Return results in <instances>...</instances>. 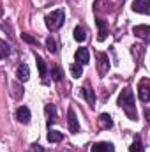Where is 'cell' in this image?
<instances>
[{"instance_id":"ac0fdd59","label":"cell","mask_w":150,"mask_h":152,"mask_svg":"<svg viewBox=\"0 0 150 152\" xmlns=\"http://www.w3.org/2000/svg\"><path fill=\"white\" fill-rule=\"evenodd\" d=\"M129 152H145V147H143V143H141L140 136H136V138H134L133 145L129 147Z\"/></svg>"},{"instance_id":"5bb4252c","label":"cell","mask_w":150,"mask_h":152,"mask_svg":"<svg viewBox=\"0 0 150 152\" xmlns=\"http://www.w3.org/2000/svg\"><path fill=\"white\" fill-rule=\"evenodd\" d=\"M97 122H99V129H111L113 127V118L110 113H101Z\"/></svg>"},{"instance_id":"44dd1931","label":"cell","mask_w":150,"mask_h":152,"mask_svg":"<svg viewBox=\"0 0 150 152\" xmlns=\"http://www.w3.org/2000/svg\"><path fill=\"white\" fill-rule=\"evenodd\" d=\"M69 71H71V76H73V78H79V76H83V66H79V64H71Z\"/></svg>"},{"instance_id":"4fadbf2b","label":"cell","mask_w":150,"mask_h":152,"mask_svg":"<svg viewBox=\"0 0 150 152\" xmlns=\"http://www.w3.org/2000/svg\"><path fill=\"white\" fill-rule=\"evenodd\" d=\"M16 78L20 80V81H28V78H30V69H28V66L27 64H20L18 67H16Z\"/></svg>"},{"instance_id":"9a60e30c","label":"cell","mask_w":150,"mask_h":152,"mask_svg":"<svg viewBox=\"0 0 150 152\" xmlns=\"http://www.w3.org/2000/svg\"><path fill=\"white\" fill-rule=\"evenodd\" d=\"M81 96H83V97L87 99V103L94 108V104H95V96H94V90H92L88 85H85V87L81 88Z\"/></svg>"},{"instance_id":"8992f818","label":"cell","mask_w":150,"mask_h":152,"mask_svg":"<svg viewBox=\"0 0 150 152\" xmlns=\"http://www.w3.org/2000/svg\"><path fill=\"white\" fill-rule=\"evenodd\" d=\"M74 60H76V64H79V66L90 64V51L87 48H78L74 51Z\"/></svg>"},{"instance_id":"9c48e42d","label":"cell","mask_w":150,"mask_h":152,"mask_svg":"<svg viewBox=\"0 0 150 152\" xmlns=\"http://www.w3.org/2000/svg\"><path fill=\"white\" fill-rule=\"evenodd\" d=\"M44 113H46V118H48V127L51 129V126H53L55 120H57V108H55V104H53V103H48V104L44 106Z\"/></svg>"},{"instance_id":"7402d4cb","label":"cell","mask_w":150,"mask_h":152,"mask_svg":"<svg viewBox=\"0 0 150 152\" xmlns=\"http://www.w3.org/2000/svg\"><path fill=\"white\" fill-rule=\"evenodd\" d=\"M9 51H11V48H9L4 41H0V60L7 58V57H9Z\"/></svg>"},{"instance_id":"e0dca14e","label":"cell","mask_w":150,"mask_h":152,"mask_svg":"<svg viewBox=\"0 0 150 152\" xmlns=\"http://www.w3.org/2000/svg\"><path fill=\"white\" fill-rule=\"evenodd\" d=\"M97 23V27H99V41H104L106 39V34H108V25H106V21L104 20H97L95 21Z\"/></svg>"},{"instance_id":"277c9868","label":"cell","mask_w":150,"mask_h":152,"mask_svg":"<svg viewBox=\"0 0 150 152\" xmlns=\"http://www.w3.org/2000/svg\"><path fill=\"white\" fill-rule=\"evenodd\" d=\"M138 97L141 103H149L150 101V80L149 78H143L140 81V87H138Z\"/></svg>"},{"instance_id":"52a82bcc","label":"cell","mask_w":150,"mask_h":152,"mask_svg":"<svg viewBox=\"0 0 150 152\" xmlns=\"http://www.w3.org/2000/svg\"><path fill=\"white\" fill-rule=\"evenodd\" d=\"M14 115H16V120L20 124H28L30 118H32V113H30V108L28 106H20Z\"/></svg>"},{"instance_id":"5b68a950","label":"cell","mask_w":150,"mask_h":152,"mask_svg":"<svg viewBox=\"0 0 150 152\" xmlns=\"http://www.w3.org/2000/svg\"><path fill=\"white\" fill-rule=\"evenodd\" d=\"M67 127H69V133H73V134L79 133V122H78V117L73 108L67 110Z\"/></svg>"},{"instance_id":"ba28073f","label":"cell","mask_w":150,"mask_h":152,"mask_svg":"<svg viewBox=\"0 0 150 152\" xmlns=\"http://www.w3.org/2000/svg\"><path fill=\"white\" fill-rule=\"evenodd\" d=\"M133 11L140 14H149L150 12V0H134L133 2Z\"/></svg>"},{"instance_id":"3957f363","label":"cell","mask_w":150,"mask_h":152,"mask_svg":"<svg viewBox=\"0 0 150 152\" xmlns=\"http://www.w3.org/2000/svg\"><path fill=\"white\" fill-rule=\"evenodd\" d=\"M95 57H97V73H99L101 78H104V76L108 75L110 67H111V64H110V57H108V53H103V51L95 53Z\"/></svg>"},{"instance_id":"603a6c76","label":"cell","mask_w":150,"mask_h":152,"mask_svg":"<svg viewBox=\"0 0 150 152\" xmlns=\"http://www.w3.org/2000/svg\"><path fill=\"white\" fill-rule=\"evenodd\" d=\"M11 87H12V97H14V99H20L21 94H23V92H21V85L14 81V83H11Z\"/></svg>"},{"instance_id":"8fae6325","label":"cell","mask_w":150,"mask_h":152,"mask_svg":"<svg viewBox=\"0 0 150 152\" xmlns=\"http://www.w3.org/2000/svg\"><path fill=\"white\" fill-rule=\"evenodd\" d=\"M36 64H37V69H39V76H41V80L44 81V83H48V66H46V62H44V58L42 57H39L37 53H36Z\"/></svg>"},{"instance_id":"ffe728a7","label":"cell","mask_w":150,"mask_h":152,"mask_svg":"<svg viewBox=\"0 0 150 152\" xmlns=\"http://www.w3.org/2000/svg\"><path fill=\"white\" fill-rule=\"evenodd\" d=\"M74 39L78 41V42H83L85 39H87V32H85V28L83 27H74Z\"/></svg>"},{"instance_id":"6da1fadb","label":"cell","mask_w":150,"mask_h":152,"mask_svg":"<svg viewBox=\"0 0 150 152\" xmlns=\"http://www.w3.org/2000/svg\"><path fill=\"white\" fill-rule=\"evenodd\" d=\"M118 106L124 110V113L127 115V118L131 120H138V110H136V99L134 94L129 87H124L120 96H118Z\"/></svg>"},{"instance_id":"484cf974","label":"cell","mask_w":150,"mask_h":152,"mask_svg":"<svg viewBox=\"0 0 150 152\" xmlns=\"http://www.w3.org/2000/svg\"><path fill=\"white\" fill-rule=\"evenodd\" d=\"M28 152H46V149H42L39 143H32L30 149H28Z\"/></svg>"},{"instance_id":"7c38bea8","label":"cell","mask_w":150,"mask_h":152,"mask_svg":"<svg viewBox=\"0 0 150 152\" xmlns=\"http://www.w3.org/2000/svg\"><path fill=\"white\" fill-rule=\"evenodd\" d=\"M90 152H115V145L111 142H99L92 145Z\"/></svg>"},{"instance_id":"d6986e66","label":"cell","mask_w":150,"mask_h":152,"mask_svg":"<svg viewBox=\"0 0 150 152\" xmlns=\"http://www.w3.org/2000/svg\"><path fill=\"white\" fill-rule=\"evenodd\" d=\"M44 44H46V50H48L50 53H57V51H58L57 41H55L53 37H46V41H44Z\"/></svg>"},{"instance_id":"cb8c5ba5","label":"cell","mask_w":150,"mask_h":152,"mask_svg":"<svg viewBox=\"0 0 150 152\" xmlns=\"http://www.w3.org/2000/svg\"><path fill=\"white\" fill-rule=\"evenodd\" d=\"M62 71H60V67H53L51 69V78H53V81H62Z\"/></svg>"},{"instance_id":"7a4b0ae2","label":"cell","mask_w":150,"mask_h":152,"mask_svg":"<svg viewBox=\"0 0 150 152\" xmlns=\"http://www.w3.org/2000/svg\"><path fill=\"white\" fill-rule=\"evenodd\" d=\"M44 21H46L48 30L55 32V30H58V28L64 25V21H66V11H64V9L51 11V12H48V14L44 16Z\"/></svg>"},{"instance_id":"2e32d148","label":"cell","mask_w":150,"mask_h":152,"mask_svg":"<svg viewBox=\"0 0 150 152\" xmlns=\"http://www.w3.org/2000/svg\"><path fill=\"white\" fill-rule=\"evenodd\" d=\"M46 138H48L50 143H58V142L64 140V133H60V131H51V129H50V133H48Z\"/></svg>"},{"instance_id":"30bf717a","label":"cell","mask_w":150,"mask_h":152,"mask_svg":"<svg viewBox=\"0 0 150 152\" xmlns=\"http://www.w3.org/2000/svg\"><path fill=\"white\" fill-rule=\"evenodd\" d=\"M133 34L136 36V37L143 39L145 42L150 39V27L149 25H136L134 28H133Z\"/></svg>"},{"instance_id":"d4e9b609","label":"cell","mask_w":150,"mask_h":152,"mask_svg":"<svg viewBox=\"0 0 150 152\" xmlns=\"http://www.w3.org/2000/svg\"><path fill=\"white\" fill-rule=\"evenodd\" d=\"M21 39H23L25 42H28V44H34V46L37 44V39H34L30 34H25V32H23V34H21Z\"/></svg>"}]
</instances>
